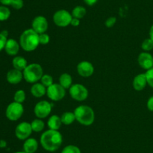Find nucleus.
<instances>
[{"label": "nucleus", "mask_w": 153, "mask_h": 153, "mask_svg": "<svg viewBox=\"0 0 153 153\" xmlns=\"http://www.w3.org/2000/svg\"><path fill=\"white\" fill-rule=\"evenodd\" d=\"M40 142L43 149L46 151L50 152H55L62 145V134L58 130L49 129L42 134Z\"/></svg>", "instance_id": "1"}, {"label": "nucleus", "mask_w": 153, "mask_h": 153, "mask_svg": "<svg viewBox=\"0 0 153 153\" xmlns=\"http://www.w3.org/2000/svg\"><path fill=\"white\" fill-rule=\"evenodd\" d=\"M40 44L39 34L32 28L25 30L19 38V45L26 52H31L37 48Z\"/></svg>", "instance_id": "2"}, {"label": "nucleus", "mask_w": 153, "mask_h": 153, "mask_svg": "<svg viewBox=\"0 0 153 153\" xmlns=\"http://www.w3.org/2000/svg\"><path fill=\"white\" fill-rule=\"evenodd\" d=\"M76 120L81 124L85 126H90L95 120V112L91 106L88 105H80L74 110Z\"/></svg>", "instance_id": "3"}, {"label": "nucleus", "mask_w": 153, "mask_h": 153, "mask_svg": "<svg viewBox=\"0 0 153 153\" xmlns=\"http://www.w3.org/2000/svg\"><path fill=\"white\" fill-rule=\"evenodd\" d=\"M23 78L29 83H35L40 80L43 75V68L38 63H31L28 64L22 71Z\"/></svg>", "instance_id": "4"}, {"label": "nucleus", "mask_w": 153, "mask_h": 153, "mask_svg": "<svg viewBox=\"0 0 153 153\" xmlns=\"http://www.w3.org/2000/svg\"><path fill=\"white\" fill-rule=\"evenodd\" d=\"M24 112V108L22 104L13 101L7 105L5 110V116L10 121H17L22 117Z\"/></svg>", "instance_id": "5"}, {"label": "nucleus", "mask_w": 153, "mask_h": 153, "mask_svg": "<svg viewBox=\"0 0 153 153\" xmlns=\"http://www.w3.org/2000/svg\"><path fill=\"white\" fill-rule=\"evenodd\" d=\"M70 97L78 101H83L88 97V90L85 86L82 84H73L69 88Z\"/></svg>", "instance_id": "6"}, {"label": "nucleus", "mask_w": 153, "mask_h": 153, "mask_svg": "<svg viewBox=\"0 0 153 153\" xmlns=\"http://www.w3.org/2000/svg\"><path fill=\"white\" fill-rule=\"evenodd\" d=\"M72 19V14L64 9L57 10L53 15V22L59 27H66L70 25Z\"/></svg>", "instance_id": "7"}, {"label": "nucleus", "mask_w": 153, "mask_h": 153, "mask_svg": "<svg viewBox=\"0 0 153 153\" xmlns=\"http://www.w3.org/2000/svg\"><path fill=\"white\" fill-rule=\"evenodd\" d=\"M46 94L50 100L53 101H59L65 97L66 91L65 88L59 83H53L47 88Z\"/></svg>", "instance_id": "8"}, {"label": "nucleus", "mask_w": 153, "mask_h": 153, "mask_svg": "<svg viewBox=\"0 0 153 153\" xmlns=\"http://www.w3.org/2000/svg\"><path fill=\"white\" fill-rule=\"evenodd\" d=\"M52 104L47 100H40L36 104L34 108V115L38 118H46L50 114Z\"/></svg>", "instance_id": "9"}, {"label": "nucleus", "mask_w": 153, "mask_h": 153, "mask_svg": "<svg viewBox=\"0 0 153 153\" xmlns=\"http://www.w3.org/2000/svg\"><path fill=\"white\" fill-rule=\"evenodd\" d=\"M33 132L31 123L22 122L18 124L15 128V136L20 140H25L29 138Z\"/></svg>", "instance_id": "10"}, {"label": "nucleus", "mask_w": 153, "mask_h": 153, "mask_svg": "<svg viewBox=\"0 0 153 153\" xmlns=\"http://www.w3.org/2000/svg\"><path fill=\"white\" fill-rule=\"evenodd\" d=\"M48 26H49V23H48L47 19L43 16H36L31 22V28L39 34L46 33L48 29Z\"/></svg>", "instance_id": "11"}, {"label": "nucleus", "mask_w": 153, "mask_h": 153, "mask_svg": "<svg viewBox=\"0 0 153 153\" xmlns=\"http://www.w3.org/2000/svg\"><path fill=\"white\" fill-rule=\"evenodd\" d=\"M77 72L83 77H89L94 74V67L90 62L82 61L77 64Z\"/></svg>", "instance_id": "12"}, {"label": "nucleus", "mask_w": 153, "mask_h": 153, "mask_svg": "<svg viewBox=\"0 0 153 153\" xmlns=\"http://www.w3.org/2000/svg\"><path fill=\"white\" fill-rule=\"evenodd\" d=\"M137 62L142 68L147 70L153 67V56L148 52H143L139 54Z\"/></svg>", "instance_id": "13"}, {"label": "nucleus", "mask_w": 153, "mask_h": 153, "mask_svg": "<svg viewBox=\"0 0 153 153\" xmlns=\"http://www.w3.org/2000/svg\"><path fill=\"white\" fill-rule=\"evenodd\" d=\"M6 79L9 83L16 85V84L19 83L23 79V74L21 70H17V69H11L7 73Z\"/></svg>", "instance_id": "14"}, {"label": "nucleus", "mask_w": 153, "mask_h": 153, "mask_svg": "<svg viewBox=\"0 0 153 153\" xmlns=\"http://www.w3.org/2000/svg\"><path fill=\"white\" fill-rule=\"evenodd\" d=\"M20 45L15 39L9 38L7 40L4 50L10 56H16L19 50Z\"/></svg>", "instance_id": "15"}, {"label": "nucleus", "mask_w": 153, "mask_h": 153, "mask_svg": "<svg viewBox=\"0 0 153 153\" xmlns=\"http://www.w3.org/2000/svg\"><path fill=\"white\" fill-rule=\"evenodd\" d=\"M146 85H147V80L145 73L139 74L134 76L133 80V87L136 91H142L144 89Z\"/></svg>", "instance_id": "16"}, {"label": "nucleus", "mask_w": 153, "mask_h": 153, "mask_svg": "<svg viewBox=\"0 0 153 153\" xmlns=\"http://www.w3.org/2000/svg\"><path fill=\"white\" fill-rule=\"evenodd\" d=\"M38 142L37 140L29 137L25 140L22 146V148H23V151L26 153H35L38 148Z\"/></svg>", "instance_id": "17"}, {"label": "nucleus", "mask_w": 153, "mask_h": 153, "mask_svg": "<svg viewBox=\"0 0 153 153\" xmlns=\"http://www.w3.org/2000/svg\"><path fill=\"white\" fill-rule=\"evenodd\" d=\"M47 88L43 85L41 82H35L31 88V93L34 97L41 98L46 94Z\"/></svg>", "instance_id": "18"}, {"label": "nucleus", "mask_w": 153, "mask_h": 153, "mask_svg": "<svg viewBox=\"0 0 153 153\" xmlns=\"http://www.w3.org/2000/svg\"><path fill=\"white\" fill-rule=\"evenodd\" d=\"M12 64H13V68L17 69V70L23 71L24 69L28 66L27 60L22 56H15L12 60Z\"/></svg>", "instance_id": "19"}, {"label": "nucleus", "mask_w": 153, "mask_h": 153, "mask_svg": "<svg viewBox=\"0 0 153 153\" xmlns=\"http://www.w3.org/2000/svg\"><path fill=\"white\" fill-rule=\"evenodd\" d=\"M47 124L49 129L58 130L60 128H61V124H62L61 117L58 116V115L52 116L48 119Z\"/></svg>", "instance_id": "20"}, {"label": "nucleus", "mask_w": 153, "mask_h": 153, "mask_svg": "<svg viewBox=\"0 0 153 153\" xmlns=\"http://www.w3.org/2000/svg\"><path fill=\"white\" fill-rule=\"evenodd\" d=\"M59 84L64 88H70L73 85V78L71 75L67 73H64L60 76Z\"/></svg>", "instance_id": "21"}, {"label": "nucleus", "mask_w": 153, "mask_h": 153, "mask_svg": "<svg viewBox=\"0 0 153 153\" xmlns=\"http://www.w3.org/2000/svg\"><path fill=\"white\" fill-rule=\"evenodd\" d=\"M61 119L62 122V124H65V125H70L72 123L74 122V121L76 120V116H75L74 112L67 111V112H64L61 115Z\"/></svg>", "instance_id": "22"}, {"label": "nucleus", "mask_w": 153, "mask_h": 153, "mask_svg": "<svg viewBox=\"0 0 153 153\" xmlns=\"http://www.w3.org/2000/svg\"><path fill=\"white\" fill-rule=\"evenodd\" d=\"M87 13V10L83 6H76L72 10V16L73 17L77 18V19H82L85 16Z\"/></svg>", "instance_id": "23"}, {"label": "nucleus", "mask_w": 153, "mask_h": 153, "mask_svg": "<svg viewBox=\"0 0 153 153\" xmlns=\"http://www.w3.org/2000/svg\"><path fill=\"white\" fill-rule=\"evenodd\" d=\"M31 128L34 132H41L44 129L45 124L43 121H42L41 118H35L31 122Z\"/></svg>", "instance_id": "24"}, {"label": "nucleus", "mask_w": 153, "mask_h": 153, "mask_svg": "<svg viewBox=\"0 0 153 153\" xmlns=\"http://www.w3.org/2000/svg\"><path fill=\"white\" fill-rule=\"evenodd\" d=\"M10 10L7 6H0V21H5L10 17Z\"/></svg>", "instance_id": "25"}, {"label": "nucleus", "mask_w": 153, "mask_h": 153, "mask_svg": "<svg viewBox=\"0 0 153 153\" xmlns=\"http://www.w3.org/2000/svg\"><path fill=\"white\" fill-rule=\"evenodd\" d=\"M25 98H26V95H25V91H23L22 89H19L17 90V91L14 93L13 100H14V101L17 102V103L22 104L25 101Z\"/></svg>", "instance_id": "26"}, {"label": "nucleus", "mask_w": 153, "mask_h": 153, "mask_svg": "<svg viewBox=\"0 0 153 153\" xmlns=\"http://www.w3.org/2000/svg\"><path fill=\"white\" fill-rule=\"evenodd\" d=\"M61 153H82L80 148L75 145H67L62 149Z\"/></svg>", "instance_id": "27"}, {"label": "nucleus", "mask_w": 153, "mask_h": 153, "mask_svg": "<svg viewBox=\"0 0 153 153\" xmlns=\"http://www.w3.org/2000/svg\"><path fill=\"white\" fill-rule=\"evenodd\" d=\"M40 82H41L44 86L48 88V87L50 86L51 85H52V84L54 83L53 78H52V76L49 74H43V76L41 77V79H40Z\"/></svg>", "instance_id": "28"}, {"label": "nucleus", "mask_w": 153, "mask_h": 153, "mask_svg": "<svg viewBox=\"0 0 153 153\" xmlns=\"http://www.w3.org/2000/svg\"><path fill=\"white\" fill-rule=\"evenodd\" d=\"M141 48L144 52H149L153 49V41L150 38L145 39L141 44Z\"/></svg>", "instance_id": "29"}, {"label": "nucleus", "mask_w": 153, "mask_h": 153, "mask_svg": "<svg viewBox=\"0 0 153 153\" xmlns=\"http://www.w3.org/2000/svg\"><path fill=\"white\" fill-rule=\"evenodd\" d=\"M145 74H146V80H147V84L149 86L153 88V67L146 70Z\"/></svg>", "instance_id": "30"}, {"label": "nucleus", "mask_w": 153, "mask_h": 153, "mask_svg": "<svg viewBox=\"0 0 153 153\" xmlns=\"http://www.w3.org/2000/svg\"><path fill=\"white\" fill-rule=\"evenodd\" d=\"M39 40H40V44L46 45L49 44L50 40V37L46 33H43V34H39Z\"/></svg>", "instance_id": "31"}, {"label": "nucleus", "mask_w": 153, "mask_h": 153, "mask_svg": "<svg viewBox=\"0 0 153 153\" xmlns=\"http://www.w3.org/2000/svg\"><path fill=\"white\" fill-rule=\"evenodd\" d=\"M117 22V18L115 16H110L105 22V26L108 28H111Z\"/></svg>", "instance_id": "32"}, {"label": "nucleus", "mask_w": 153, "mask_h": 153, "mask_svg": "<svg viewBox=\"0 0 153 153\" xmlns=\"http://www.w3.org/2000/svg\"><path fill=\"white\" fill-rule=\"evenodd\" d=\"M23 0H13V2L11 4L12 8L16 9V10H19L23 7Z\"/></svg>", "instance_id": "33"}, {"label": "nucleus", "mask_w": 153, "mask_h": 153, "mask_svg": "<svg viewBox=\"0 0 153 153\" xmlns=\"http://www.w3.org/2000/svg\"><path fill=\"white\" fill-rule=\"evenodd\" d=\"M7 40V38L4 37V36L0 32V52H1L3 49H4V46H5Z\"/></svg>", "instance_id": "34"}, {"label": "nucleus", "mask_w": 153, "mask_h": 153, "mask_svg": "<svg viewBox=\"0 0 153 153\" xmlns=\"http://www.w3.org/2000/svg\"><path fill=\"white\" fill-rule=\"evenodd\" d=\"M146 106H147V109L149 111H153V96L149 98L147 100V103H146Z\"/></svg>", "instance_id": "35"}, {"label": "nucleus", "mask_w": 153, "mask_h": 153, "mask_svg": "<svg viewBox=\"0 0 153 153\" xmlns=\"http://www.w3.org/2000/svg\"><path fill=\"white\" fill-rule=\"evenodd\" d=\"M79 24H80V20L77 19V18H75L73 17L72 19L71 22H70V25L76 27V26H79Z\"/></svg>", "instance_id": "36"}, {"label": "nucleus", "mask_w": 153, "mask_h": 153, "mask_svg": "<svg viewBox=\"0 0 153 153\" xmlns=\"http://www.w3.org/2000/svg\"><path fill=\"white\" fill-rule=\"evenodd\" d=\"M12 2H13V0H0V3L2 5H11Z\"/></svg>", "instance_id": "37"}, {"label": "nucleus", "mask_w": 153, "mask_h": 153, "mask_svg": "<svg viewBox=\"0 0 153 153\" xmlns=\"http://www.w3.org/2000/svg\"><path fill=\"white\" fill-rule=\"evenodd\" d=\"M85 2L86 3V4H88V6H92L94 4H95L97 2L98 0H84Z\"/></svg>", "instance_id": "38"}, {"label": "nucleus", "mask_w": 153, "mask_h": 153, "mask_svg": "<svg viewBox=\"0 0 153 153\" xmlns=\"http://www.w3.org/2000/svg\"><path fill=\"white\" fill-rule=\"evenodd\" d=\"M7 146V142L4 140H0V148H4Z\"/></svg>", "instance_id": "39"}, {"label": "nucleus", "mask_w": 153, "mask_h": 153, "mask_svg": "<svg viewBox=\"0 0 153 153\" xmlns=\"http://www.w3.org/2000/svg\"><path fill=\"white\" fill-rule=\"evenodd\" d=\"M149 38L153 41V25L150 27V29H149Z\"/></svg>", "instance_id": "40"}, {"label": "nucleus", "mask_w": 153, "mask_h": 153, "mask_svg": "<svg viewBox=\"0 0 153 153\" xmlns=\"http://www.w3.org/2000/svg\"><path fill=\"white\" fill-rule=\"evenodd\" d=\"M1 33L4 36V37L7 38V36H8V32H7V30H3V31L1 32Z\"/></svg>", "instance_id": "41"}, {"label": "nucleus", "mask_w": 153, "mask_h": 153, "mask_svg": "<svg viewBox=\"0 0 153 153\" xmlns=\"http://www.w3.org/2000/svg\"><path fill=\"white\" fill-rule=\"evenodd\" d=\"M13 153H26V152H25L24 151H19V152H13Z\"/></svg>", "instance_id": "42"}]
</instances>
